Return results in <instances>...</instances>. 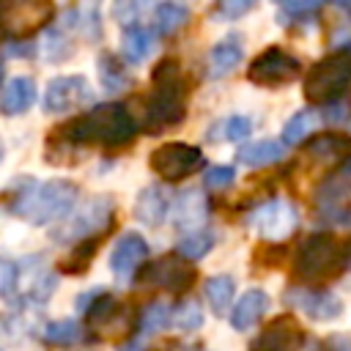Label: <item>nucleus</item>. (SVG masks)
I'll use <instances>...</instances> for the list:
<instances>
[{
  "label": "nucleus",
  "instance_id": "a878e982",
  "mask_svg": "<svg viewBox=\"0 0 351 351\" xmlns=\"http://www.w3.org/2000/svg\"><path fill=\"white\" fill-rule=\"evenodd\" d=\"M82 335H85V329L74 318H58L41 329V340L49 346H74L82 340Z\"/></svg>",
  "mask_w": 351,
  "mask_h": 351
},
{
  "label": "nucleus",
  "instance_id": "4468645a",
  "mask_svg": "<svg viewBox=\"0 0 351 351\" xmlns=\"http://www.w3.org/2000/svg\"><path fill=\"white\" fill-rule=\"evenodd\" d=\"M285 302L302 310L304 315H310L313 321H335L343 315V302L332 291H315L307 285H296L285 293Z\"/></svg>",
  "mask_w": 351,
  "mask_h": 351
},
{
  "label": "nucleus",
  "instance_id": "ddd939ff",
  "mask_svg": "<svg viewBox=\"0 0 351 351\" xmlns=\"http://www.w3.org/2000/svg\"><path fill=\"white\" fill-rule=\"evenodd\" d=\"M90 99H93V90L85 77L63 74V77L49 80V85L44 90V110L47 112H69V110H80Z\"/></svg>",
  "mask_w": 351,
  "mask_h": 351
},
{
  "label": "nucleus",
  "instance_id": "1a4fd4ad",
  "mask_svg": "<svg viewBox=\"0 0 351 351\" xmlns=\"http://www.w3.org/2000/svg\"><path fill=\"white\" fill-rule=\"evenodd\" d=\"M148 165L159 178L181 181L203 167V154H200V148L186 145V143H165L151 154Z\"/></svg>",
  "mask_w": 351,
  "mask_h": 351
},
{
  "label": "nucleus",
  "instance_id": "f704fd0d",
  "mask_svg": "<svg viewBox=\"0 0 351 351\" xmlns=\"http://www.w3.org/2000/svg\"><path fill=\"white\" fill-rule=\"evenodd\" d=\"M233 181H236V170H233L230 165L208 167L206 176H203V184H206V189H211V192H222V189L233 186Z\"/></svg>",
  "mask_w": 351,
  "mask_h": 351
},
{
  "label": "nucleus",
  "instance_id": "b1692460",
  "mask_svg": "<svg viewBox=\"0 0 351 351\" xmlns=\"http://www.w3.org/2000/svg\"><path fill=\"white\" fill-rule=\"evenodd\" d=\"M236 156L247 167H266V165H274L277 159H282V145L274 140H255V143L239 145Z\"/></svg>",
  "mask_w": 351,
  "mask_h": 351
},
{
  "label": "nucleus",
  "instance_id": "79ce46f5",
  "mask_svg": "<svg viewBox=\"0 0 351 351\" xmlns=\"http://www.w3.org/2000/svg\"><path fill=\"white\" fill-rule=\"evenodd\" d=\"M343 250H346V258H351V239L343 244Z\"/></svg>",
  "mask_w": 351,
  "mask_h": 351
},
{
  "label": "nucleus",
  "instance_id": "f03ea898",
  "mask_svg": "<svg viewBox=\"0 0 351 351\" xmlns=\"http://www.w3.org/2000/svg\"><path fill=\"white\" fill-rule=\"evenodd\" d=\"M154 96L143 110V129L148 134H159L186 115V88L181 80V66L176 58H162L151 71Z\"/></svg>",
  "mask_w": 351,
  "mask_h": 351
},
{
  "label": "nucleus",
  "instance_id": "9b49d317",
  "mask_svg": "<svg viewBox=\"0 0 351 351\" xmlns=\"http://www.w3.org/2000/svg\"><path fill=\"white\" fill-rule=\"evenodd\" d=\"M250 225L258 230V236L263 241H282L288 239L296 225H299V214L293 208V203L277 197V200H269L263 206H258L252 214H250Z\"/></svg>",
  "mask_w": 351,
  "mask_h": 351
},
{
  "label": "nucleus",
  "instance_id": "49530a36",
  "mask_svg": "<svg viewBox=\"0 0 351 351\" xmlns=\"http://www.w3.org/2000/svg\"><path fill=\"white\" fill-rule=\"evenodd\" d=\"M277 3H285V0H277Z\"/></svg>",
  "mask_w": 351,
  "mask_h": 351
},
{
  "label": "nucleus",
  "instance_id": "cd10ccee",
  "mask_svg": "<svg viewBox=\"0 0 351 351\" xmlns=\"http://www.w3.org/2000/svg\"><path fill=\"white\" fill-rule=\"evenodd\" d=\"M214 244H217V236L211 230H192L176 244V252L186 261H200L203 255L214 250Z\"/></svg>",
  "mask_w": 351,
  "mask_h": 351
},
{
  "label": "nucleus",
  "instance_id": "72a5a7b5",
  "mask_svg": "<svg viewBox=\"0 0 351 351\" xmlns=\"http://www.w3.org/2000/svg\"><path fill=\"white\" fill-rule=\"evenodd\" d=\"M173 324H176L181 332H195V329H200V324H203V310H200V304L192 302V299L176 304V310H173Z\"/></svg>",
  "mask_w": 351,
  "mask_h": 351
},
{
  "label": "nucleus",
  "instance_id": "f8f14e48",
  "mask_svg": "<svg viewBox=\"0 0 351 351\" xmlns=\"http://www.w3.org/2000/svg\"><path fill=\"white\" fill-rule=\"evenodd\" d=\"M324 217H335L332 222H346L348 217V197H351V159L343 162L329 178H324L313 192Z\"/></svg>",
  "mask_w": 351,
  "mask_h": 351
},
{
  "label": "nucleus",
  "instance_id": "aec40b11",
  "mask_svg": "<svg viewBox=\"0 0 351 351\" xmlns=\"http://www.w3.org/2000/svg\"><path fill=\"white\" fill-rule=\"evenodd\" d=\"M36 101V82L33 77H11L5 85H3V93H0V112L3 115H22L33 107Z\"/></svg>",
  "mask_w": 351,
  "mask_h": 351
},
{
  "label": "nucleus",
  "instance_id": "c03bdc74",
  "mask_svg": "<svg viewBox=\"0 0 351 351\" xmlns=\"http://www.w3.org/2000/svg\"><path fill=\"white\" fill-rule=\"evenodd\" d=\"M3 156H5V145H3V140H0V162H3Z\"/></svg>",
  "mask_w": 351,
  "mask_h": 351
},
{
  "label": "nucleus",
  "instance_id": "a211bd4d",
  "mask_svg": "<svg viewBox=\"0 0 351 351\" xmlns=\"http://www.w3.org/2000/svg\"><path fill=\"white\" fill-rule=\"evenodd\" d=\"M208 217V200L197 192V189H186L176 197L173 206V225L178 230H200L203 219Z\"/></svg>",
  "mask_w": 351,
  "mask_h": 351
},
{
  "label": "nucleus",
  "instance_id": "6e6552de",
  "mask_svg": "<svg viewBox=\"0 0 351 351\" xmlns=\"http://www.w3.org/2000/svg\"><path fill=\"white\" fill-rule=\"evenodd\" d=\"M299 71H302V63H299L293 55H288V52L280 49V47H269V49H263V52L250 63L247 77H250V82H255V85L280 88V85L293 82V80L299 77Z\"/></svg>",
  "mask_w": 351,
  "mask_h": 351
},
{
  "label": "nucleus",
  "instance_id": "f3484780",
  "mask_svg": "<svg viewBox=\"0 0 351 351\" xmlns=\"http://www.w3.org/2000/svg\"><path fill=\"white\" fill-rule=\"evenodd\" d=\"M313 162H321V165H343L351 159V137L348 134H337V132H326V134H318L307 143V151H304Z\"/></svg>",
  "mask_w": 351,
  "mask_h": 351
},
{
  "label": "nucleus",
  "instance_id": "473e14b6",
  "mask_svg": "<svg viewBox=\"0 0 351 351\" xmlns=\"http://www.w3.org/2000/svg\"><path fill=\"white\" fill-rule=\"evenodd\" d=\"M96 247H99V239H85V241H77L74 244V250L63 258V271H69V274H80V271H85L88 269V263L93 261V252H96Z\"/></svg>",
  "mask_w": 351,
  "mask_h": 351
},
{
  "label": "nucleus",
  "instance_id": "58836bf2",
  "mask_svg": "<svg viewBox=\"0 0 351 351\" xmlns=\"http://www.w3.org/2000/svg\"><path fill=\"white\" fill-rule=\"evenodd\" d=\"M329 351H351V340L343 337V335H337V337L329 340Z\"/></svg>",
  "mask_w": 351,
  "mask_h": 351
},
{
  "label": "nucleus",
  "instance_id": "7c9ffc66",
  "mask_svg": "<svg viewBox=\"0 0 351 351\" xmlns=\"http://www.w3.org/2000/svg\"><path fill=\"white\" fill-rule=\"evenodd\" d=\"M250 132H252V121H250L247 115H230V118H225V121H219V123L211 126L208 140H211V143H217V140H233V143H241Z\"/></svg>",
  "mask_w": 351,
  "mask_h": 351
},
{
  "label": "nucleus",
  "instance_id": "393cba45",
  "mask_svg": "<svg viewBox=\"0 0 351 351\" xmlns=\"http://www.w3.org/2000/svg\"><path fill=\"white\" fill-rule=\"evenodd\" d=\"M203 293H206L208 307H211L217 315H222V313H228V307L233 304V296H236V280H233L230 274H214V277L206 280Z\"/></svg>",
  "mask_w": 351,
  "mask_h": 351
},
{
  "label": "nucleus",
  "instance_id": "c756f323",
  "mask_svg": "<svg viewBox=\"0 0 351 351\" xmlns=\"http://www.w3.org/2000/svg\"><path fill=\"white\" fill-rule=\"evenodd\" d=\"M170 324H173V310L165 302H151L137 318V332L140 335H156Z\"/></svg>",
  "mask_w": 351,
  "mask_h": 351
},
{
  "label": "nucleus",
  "instance_id": "c85d7f7f",
  "mask_svg": "<svg viewBox=\"0 0 351 351\" xmlns=\"http://www.w3.org/2000/svg\"><path fill=\"white\" fill-rule=\"evenodd\" d=\"M154 25H156V30L159 33H176V30H181L184 27V22L189 19V11H186V5H181V3H173V0H165V3H159L156 5V11H154Z\"/></svg>",
  "mask_w": 351,
  "mask_h": 351
},
{
  "label": "nucleus",
  "instance_id": "5701e85b",
  "mask_svg": "<svg viewBox=\"0 0 351 351\" xmlns=\"http://www.w3.org/2000/svg\"><path fill=\"white\" fill-rule=\"evenodd\" d=\"M134 217L145 225H162L165 217H167V197L159 186H145L140 195H137V203H134Z\"/></svg>",
  "mask_w": 351,
  "mask_h": 351
},
{
  "label": "nucleus",
  "instance_id": "7ed1b4c3",
  "mask_svg": "<svg viewBox=\"0 0 351 351\" xmlns=\"http://www.w3.org/2000/svg\"><path fill=\"white\" fill-rule=\"evenodd\" d=\"M77 203V184L66 178L52 181H25L22 189L14 192L8 211L30 225H49L63 219Z\"/></svg>",
  "mask_w": 351,
  "mask_h": 351
},
{
  "label": "nucleus",
  "instance_id": "0eeeda50",
  "mask_svg": "<svg viewBox=\"0 0 351 351\" xmlns=\"http://www.w3.org/2000/svg\"><path fill=\"white\" fill-rule=\"evenodd\" d=\"M55 16V0H3V36L25 41Z\"/></svg>",
  "mask_w": 351,
  "mask_h": 351
},
{
  "label": "nucleus",
  "instance_id": "dca6fc26",
  "mask_svg": "<svg viewBox=\"0 0 351 351\" xmlns=\"http://www.w3.org/2000/svg\"><path fill=\"white\" fill-rule=\"evenodd\" d=\"M302 343V326L291 315H280L263 326V332L252 340L250 351H296Z\"/></svg>",
  "mask_w": 351,
  "mask_h": 351
},
{
  "label": "nucleus",
  "instance_id": "423d86ee",
  "mask_svg": "<svg viewBox=\"0 0 351 351\" xmlns=\"http://www.w3.org/2000/svg\"><path fill=\"white\" fill-rule=\"evenodd\" d=\"M112 211H115L112 197H107V195L90 197L74 214L69 211L63 217V222L52 230V239L60 244H77L85 239H99L112 225Z\"/></svg>",
  "mask_w": 351,
  "mask_h": 351
},
{
  "label": "nucleus",
  "instance_id": "ea45409f",
  "mask_svg": "<svg viewBox=\"0 0 351 351\" xmlns=\"http://www.w3.org/2000/svg\"><path fill=\"white\" fill-rule=\"evenodd\" d=\"M118 351H145V346H143L140 340H129V343H126V346H121Z\"/></svg>",
  "mask_w": 351,
  "mask_h": 351
},
{
  "label": "nucleus",
  "instance_id": "412c9836",
  "mask_svg": "<svg viewBox=\"0 0 351 351\" xmlns=\"http://www.w3.org/2000/svg\"><path fill=\"white\" fill-rule=\"evenodd\" d=\"M244 58V49L239 44V38H222L211 47L208 52V74L217 80V77H228Z\"/></svg>",
  "mask_w": 351,
  "mask_h": 351
},
{
  "label": "nucleus",
  "instance_id": "20e7f679",
  "mask_svg": "<svg viewBox=\"0 0 351 351\" xmlns=\"http://www.w3.org/2000/svg\"><path fill=\"white\" fill-rule=\"evenodd\" d=\"M346 263H348L346 250H343V244L335 236H329V233H313L296 250L293 274L302 282L313 285V282H324V280L337 277L346 269Z\"/></svg>",
  "mask_w": 351,
  "mask_h": 351
},
{
  "label": "nucleus",
  "instance_id": "c9c22d12",
  "mask_svg": "<svg viewBox=\"0 0 351 351\" xmlns=\"http://www.w3.org/2000/svg\"><path fill=\"white\" fill-rule=\"evenodd\" d=\"M16 282H19V263L0 255V296L3 299H14Z\"/></svg>",
  "mask_w": 351,
  "mask_h": 351
},
{
  "label": "nucleus",
  "instance_id": "6ab92c4d",
  "mask_svg": "<svg viewBox=\"0 0 351 351\" xmlns=\"http://www.w3.org/2000/svg\"><path fill=\"white\" fill-rule=\"evenodd\" d=\"M266 310H269V293L261 291V288H250V291L241 293V299L230 310V326L236 332H247L263 318Z\"/></svg>",
  "mask_w": 351,
  "mask_h": 351
},
{
  "label": "nucleus",
  "instance_id": "39448f33",
  "mask_svg": "<svg viewBox=\"0 0 351 351\" xmlns=\"http://www.w3.org/2000/svg\"><path fill=\"white\" fill-rule=\"evenodd\" d=\"M351 85V52H332L321 58L304 77V99L310 104H329Z\"/></svg>",
  "mask_w": 351,
  "mask_h": 351
},
{
  "label": "nucleus",
  "instance_id": "e433bc0d",
  "mask_svg": "<svg viewBox=\"0 0 351 351\" xmlns=\"http://www.w3.org/2000/svg\"><path fill=\"white\" fill-rule=\"evenodd\" d=\"M255 3H258V0H217V14H219L222 19H239V16H244L247 11H252Z\"/></svg>",
  "mask_w": 351,
  "mask_h": 351
},
{
  "label": "nucleus",
  "instance_id": "4c0bfd02",
  "mask_svg": "<svg viewBox=\"0 0 351 351\" xmlns=\"http://www.w3.org/2000/svg\"><path fill=\"white\" fill-rule=\"evenodd\" d=\"M140 8H143V0H115V5H112V16L126 27V25H134Z\"/></svg>",
  "mask_w": 351,
  "mask_h": 351
},
{
  "label": "nucleus",
  "instance_id": "bb28decb",
  "mask_svg": "<svg viewBox=\"0 0 351 351\" xmlns=\"http://www.w3.org/2000/svg\"><path fill=\"white\" fill-rule=\"evenodd\" d=\"M99 80H101V88L107 93H118L129 85V74L126 69L121 66V60L110 52H101L99 55Z\"/></svg>",
  "mask_w": 351,
  "mask_h": 351
},
{
  "label": "nucleus",
  "instance_id": "9d476101",
  "mask_svg": "<svg viewBox=\"0 0 351 351\" xmlns=\"http://www.w3.org/2000/svg\"><path fill=\"white\" fill-rule=\"evenodd\" d=\"M137 280H140V285H148V288L184 293L195 282V269L181 255H165V258H156L154 263H148Z\"/></svg>",
  "mask_w": 351,
  "mask_h": 351
},
{
  "label": "nucleus",
  "instance_id": "a18cd8bd",
  "mask_svg": "<svg viewBox=\"0 0 351 351\" xmlns=\"http://www.w3.org/2000/svg\"><path fill=\"white\" fill-rule=\"evenodd\" d=\"M0 80H3V63H0Z\"/></svg>",
  "mask_w": 351,
  "mask_h": 351
},
{
  "label": "nucleus",
  "instance_id": "4be33fe9",
  "mask_svg": "<svg viewBox=\"0 0 351 351\" xmlns=\"http://www.w3.org/2000/svg\"><path fill=\"white\" fill-rule=\"evenodd\" d=\"M154 49V33L143 25H126L123 27V38H121V52L126 63H143Z\"/></svg>",
  "mask_w": 351,
  "mask_h": 351
},
{
  "label": "nucleus",
  "instance_id": "f257e3e1",
  "mask_svg": "<svg viewBox=\"0 0 351 351\" xmlns=\"http://www.w3.org/2000/svg\"><path fill=\"white\" fill-rule=\"evenodd\" d=\"M134 132H137V123L132 112L121 101H107V104H96L93 110H85L77 118H71L60 129V137L74 145L118 148V145L132 143Z\"/></svg>",
  "mask_w": 351,
  "mask_h": 351
},
{
  "label": "nucleus",
  "instance_id": "2f4dec72",
  "mask_svg": "<svg viewBox=\"0 0 351 351\" xmlns=\"http://www.w3.org/2000/svg\"><path fill=\"white\" fill-rule=\"evenodd\" d=\"M315 121H318L315 110H302V112H296V115L282 126V140H285V145H299L302 140H307L310 132L315 129Z\"/></svg>",
  "mask_w": 351,
  "mask_h": 351
},
{
  "label": "nucleus",
  "instance_id": "37998d69",
  "mask_svg": "<svg viewBox=\"0 0 351 351\" xmlns=\"http://www.w3.org/2000/svg\"><path fill=\"white\" fill-rule=\"evenodd\" d=\"M0 36H3V0H0Z\"/></svg>",
  "mask_w": 351,
  "mask_h": 351
},
{
  "label": "nucleus",
  "instance_id": "a19ab883",
  "mask_svg": "<svg viewBox=\"0 0 351 351\" xmlns=\"http://www.w3.org/2000/svg\"><path fill=\"white\" fill-rule=\"evenodd\" d=\"M335 5H340V8H346V11H351V0H332Z\"/></svg>",
  "mask_w": 351,
  "mask_h": 351
},
{
  "label": "nucleus",
  "instance_id": "2eb2a0df",
  "mask_svg": "<svg viewBox=\"0 0 351 351\" xmlns=\"http://www.w3.org/2000/svg\"><path fill=\"white\" fill-rule=\"evenodd\" d=\"M145 258H148L145 239L140 233H123L110 252V269L118 280H132L145 263Z\"/></svg>",
  "mask_w": 351,
  "mask_h": 351
}]
</instances>
